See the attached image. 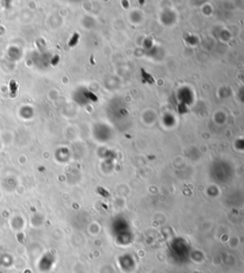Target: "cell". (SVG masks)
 Returning <instances> with one entry per match:
<instances>
[{
    "mask_svg": "<svg viewBox=\"0 0 244 273\" xmlns=\"http://www.w3.org/2000/svg\"><path fill=\"white\" fill-rule=\"evenodd\" d=\"M78 39H79V34L78 33H73V36H72V38L69 41V46H75L76 43L78 42Z\"/></svg>",
    "mask_w": 244,
    "mask_h": 273,
    "instance_id": "obj_1",
    "label": "cell"
},
{
    "mask_svg": "<svg viewBox=\"0 0 244 273\" xmlns=\"http://www.w3.org/2000/svg\"><path fill=\"white\" fill-rule=\"evenodd\" d=\"M87 95H88V96H89V97H88L89 98H91V99H93V100H94V101H95V100H97V97H95L94 94H91V93H87Z\"/></svg>",
    "mask_w": 244,
    "mask_h": 273,
    "instance_id": "obj_3",
    "label": "cell"
},
{
    "mask_svg": "<svg viewBox=\"0 0 244 273\" xmlns=\"http://www.w3.org/2000/svg\"><path fill=\"white\" fill-rule=\"evenodd\" d=\"M141 72H142V76H143V79H145V81H147V82H149V83H152L154 82V79L150 76V74H148L147 72H145L144 70H141Z\"/></svg>",
    "mask_w": 244,
    "mask_h": 273,
    "instance_id": "obj_2",
    "label": "cell"
}]
</instances>
